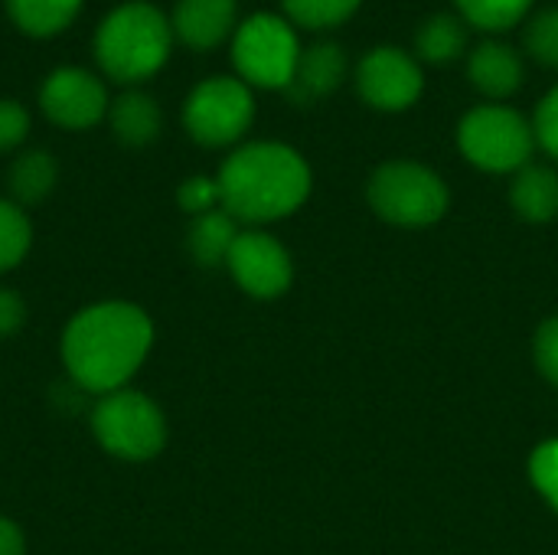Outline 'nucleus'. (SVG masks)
<instances>
[{"label": "nucleus", "instance_id": "obj_31", "mask_svg": "<svg viewBox=\"0 0 558 555\" xmlns=\"http://www.w3.org/2000/svg\"><path fill=\"white\" fill-rule=\"evenodd\" d=\"M0 555H26V540L20 527L7 517H0Z\"/></svg>", "mask_w": 558, "mask_h": 555}, {"label": "nucleus", "instance_id": "obj_3", "mask_svg": "<svg viewBox=\"0 0 558 555\" xmlns=\"http://www.w3.org/2000/svg\"><path fill=\"white\" fill-rule=\"evenodd\" d=\"M170 49V16L147 0L114 7L95 29V62L108 79L121 85L154 79L167 65Z\"/></svg>", "mask_w": 558, "mask_h": 555}, {"label": "nucleus", "instance_id": "obj_19", "mask_svg": "<svg viewBox=\"0 0 558 555\" xmlns=\"http://www.w3.org/2000/svg\"><path fill=\"white\" fill-rule=\"evenodd\" d=\"M235 239H239V229H235V219L226 209L203 213L190 226V252L206 268L229 262V252H232Z\"/></svg>", "mask_w": 558, "mask_h": 555}, {"label": "nucleus", "instance_id": "obj_6", "mask_svg": "<svg viewBox=\"0 0 558 555\" xmlns=\"http://www.w3.org/2000/svg\"><path fill=\"white\" fill-rule=\"evenodd\" d=\"M369 206L396 226H432L448 209L445 180L415 160H389L369 177Z\"/></svg>", "mask_w": 558, "mask_h": 555}, {"label": "nucleus", "instance_id": "obj_29", "mask_svg": "<svg viewBox=\"0 0 558 555\" xmlns=\"http://www.w3.org/2000/svg\"><path fill=\"white\" fill-rule=\"evenodd\" d=\"M536 363L546 373V379H553L558 386V317L543 324V330L536 337Z\"/></svg>", "mask_w": 558, "mask_h": 555}, {"label": "nucleus", "instance_id": "obj_15", "mask_svg": "<svg viewBox=\"0 0 558 555\" xmlns=\"http://www.w3.org/2000/svg\"><path fill=\"white\" fill-rule=\"evenodd\" d=\"M108 121L114 137L124 147H147L150 141H157L160 128H163V114L160 105L137 88L121 92L111 105H108Z\"/></svg>", "mask_w": 558, "mask_h": 555}, {"label": "nucleus", "instance_id": "obj_5", "mask_svg": "<svg viewBox=\"0 0 558 555\" xmlns=\"http://www.w3.org/2000/svg\"><path fill=\"white\" fill-rule=\"evenodd\" d=\"M301 56L298 26L284 13L258 10L245 16L232 36V65L252 88H288Z\"/></svg>", "mask_w": 558, "mask_h": 555}, {"label": "nucleus", "instance_id": "obj_2", "mask_svg": "<svg viewBox=\"0 0 558 555\" xmlns=\"http://www.w3.org/2000/svg\"><path fill=\"white\" fill-rule=\"evenodd\" d=\"M216 183L219 203L235 222H271L307 200L311 167L281 141H255L226 157Z\"/></svg>", "mask_w": 558, "mask_h": 555}, {"label": "nucleus", "instance_id": "obj_24", "mask_svg": "<svg viewBox=\"0 0 558 555\" xmlns=\"http://www.w3.org/2000/svg\"><path fill=\"white\" fill-rule=\"evenodd\" d=\"M33 242V226L23 213V206L0 200V272H10L20 265L29 252Z\"/></svg>", "mask_w": 558, "mask_h": 555}, {"label": "nucleus", "instance_id": "obj_1", "mask_svg": "<svg viewBox=\"0 0 558 555\" xmlns=\"http://www.w3.org/2000/svg\"><path fill=\"white\" fill-rule=\"evenodd\" d=\"M154 343L150 317L128 301L78 311L62 334V360L85 393H118L141 370Z\"/></svg>", "mask_w": 558, "mask_h": 555}, {"label": "nucleus", "instance_id": "obj_16", "mask_svg": "<svg viewBox=\"0 0 558 555\" xmlns=\"http://www.w3.org/2000/svg\"><path fill=\"white\" fill-rule=\"evenodd\" d=\"M468 23L454 10H438L425 16L415 29V59L425 65H448L468 52Z\"/></svg>", "mask_w": 558, "mask_h": 555}, {"label": "nucleus", "instance_id": "obj_21", "mask_svg": "<svg viewBox=\"0 0 558 555\" xmlns=\"http://www.w3.org/2000/svg\"><path fill=\"white\" fill-rule=\"evenodd\" d=\"M533 7L536 0H454V13L468 26L484 29L490 36L526 23L533 16Z\"/></svg>", "mask_w": 558, "mask_h": 555}, {"label": "nucleus", "instance_id": "obj_17", "mask_svg": "<svg viewBox=\"0 0 558 555\" xmlns=\"http://www.w3.org/2000/svg\"><path fill=\"white\" fill-rule=\"evenodd\" d=\"M513 209L530 222H549L558 216V173L543 164H526L517 170L510 186Z\"/></svg>", "mask_w": 558, "mask_h": 555}, {"label": "nucleus", "instance_id": "obj_4", "mask_svg": "<svg viewBox=\"0 0 558 555\" xmlns=\"http://www.w3.org/2000/svg\"><path fill=\"white\" fill-rule=\"evenodd\" d=\"M458 147L474 167L487 173L523 170L536 147L533 121H526V114L507 101H484L461 118Z\"/></svg>", "mask_w": 558, "mask_h": 555}, {"label": "nucleus", "instance_id": "obj_8", "mask_svg": "<svg viewBox=\"0 0 558 555\" xmlns=\"http://www.w3.org/2000/svg\"><path fill=\"white\" fill-rule=\"evenodd\" d=\"M255 121V95L242 79L213 75L193 85L183 105V128L203 147L235 144Z\"/></svg>", "mask_w": 558, "mask_h": 555}, {"label": "nucleus", "instance_id": "obj_11", "mask_svg": "<svg viewBox=\"0 0 558 555\" xmlns=\"http://www.w3.org/2000/svg\"><path fill=\"white\" fill-rule=\"evenodd\" d=\"M226 265L252 298H278L291 285V255L265 232H239Z\"/></svg>", "mask_w": 558, "mask_h": 555}, {"label": "nucleus", "instance_id": "obj_22", "mask_svg": "<svg viewBox=\"0 0 558 555\" xmlns=\"http://www.w3.org/2000/svg\"><path fill=\"white\" fill-rule=\"evenodd\" d=\"M363 0H281L284 16L301 29H333L356 16Z\"/></svg>", "mask_w": 558, "mask_h": 555}, {"label": "nucleus", "instance_id": "obj_9", "mask_svg": "<svg viewBox=\"0 0 558 555\" xmlns=\"http://www.w3.org/2000/svg\"><path fill=\"white\" fill-rule=\"evenodd\" d=\"M360 98L376 111H405L425 92L422 62L399 46H373L353 69Z\"/></svg>", "mask_w": 558, "mask_h": 555}, {"label": "nucleus", "instance_id": "obj_28", "mask_svg": "<svg viewBox=\"0 0 558 555\" xmlns=\"http://www.w3.org/2000/svg\"><path fill=\"white\" fill-rule=\"evenodd\" d=\"M29 134V111L20 101L0 98V154L13 150Z\"/></svg>", "mask_w": 558, "mask_h": 555}, {"label": "nucleus", "instance_id": "obj_7", "mask_svg": "<svg viewBox=\"0 0 558 555\" xmlns=\"http://www.w3.org/2000/svg\"><path fill=\"white\" fill-rule=\"evenodd\" d=\"M92 432L108 455L124 461L157 458L167 442L163 412L144 393L134 389L101 396L92 412Z\"/></svg>", "mask_w": 558, "mask_h": 555}, {"label": "nucleus", "instance_id": "obj_14", "mask_svg": "<svg viewBox=\"0 0 558 555\" xmlns=\"http://www.w3.org/2000/svg\"><path fill=\"white\" fill-rule=\"evenodd\" d=\"M468 79L471 85L490 98V101H507L510 95H517L526 82V62L523 52L517 46H510L507 39H481L477 46H471L468 52Z\"/></svg>", "mask_w": 558, "mask_h": 555}, {"label": "nucleus", "instance_id": "obj_23", "mask_svg": "<svg viewBox=\"0 0 558 555\" xmlns=\"http://www.w3.org/2000/svg\"><path fill=\"white\" fill-rule=\"evenodd\" d=\"M523 49L543 69L558 72V7L536 10L523 26Z\"/></svg>", "mask_w": 558, "mask_h": 555}, {"label": "nucleus", "instance_id": "obj_12", "mask_svg": "<svg viewBox=\"0 0 558 555\" xmlns=\"http://www.w3.org/2000/svg\"><path fill=\"white\" fill-rule=\"evenodd\" d=\"M350 75V59L340 43L333 39H317L311 46H301L298 69L284 88V95L294 105H317L330 98Z\"/></svg>", "mask_w": 558, "mask_h": 555}, {"label": "nucleus", "instance_id": "obj_26", "mask_svg": "<svg viewBox=\"0 0 558 555\" xmlns=\"http://www.w3.org/2000/svg\"><path fill=\"white\" fill-rule=\"evenodd\" d=\"M533 134H536V144L558 160V85H553L536 105Z\"/></svg>", "mask_w": 558, "mask_h": 555}, {"label": "nucleus", "instance_id": "obj_18", "mask_svg": "<svg viewBox=\"0 0 558 555\" xmlns=\"http://www.w3.org/2000/svg\"><path fill=\"white\" fill-rule=\"evenodd\" d=\"M56 177H59V167H56V157L46 154V150H23L13 164H10V193L16 200V206H33V203H43L52 186H56Z\"/></svg>", "mask_w": 558, "mask_h": 555}, {"label": "nucleus", "instance_id": "obj_20", "mask_svg": "<svg viewBox=\"0 0 558 555\" xmlns=\"http://www.w3.org/2000/svg\"><path fill=\"white\" fill-rule=\"evenodd\" d=\"M10 20L29 36L62 33L82 10L85 0H3Z\"/></svg>", "mask_w": 558, "mask_h": 555}, {"label": "nucleus", "instance_id": "obj_13", "mask_svg": "<svg viewBox=\"0 0 558 555\" xmlns=\"http://www.w3.org/2000/svg\"><path fill=\"white\" fill-rule=\"evenodd\" d=\"M173 39L193 52L222 46L239 29V0H177L170 13Z\"/></svg>", "mask_w": 558, "mask_h": 555}, {"label": "nucleus", "instance_id": "obj_25", "mask_svg": "<svg viewBox=\"0 0 558 555\" xmlns=\"http://www.w3.org/2000/svg\"><path fill=\"white\" fill-rule=\"evenodd\" d=\"M177 203H180L186 213H193V216L213 213L216 206H222V203H219V183L209 180V177H190V180L180 183Z\"/></svg>", "mask_w": 558, "mask_h": 555}, {"label": "nucleus", "instance_id": "obj_27", "mask_svg": "<svg viewBox=\"0 0 558 555\" xmlns=\"http://www.w3.org/2000/svg\"><path fill=\"white\" fill-rule=\"evenodd\" d=\"M530 474H533V484L549 497V504L558 510V442H546L536 448V455L530 461Z\"/></svg>", "mask_w": 558, "mask_h": 555}, {"label": "nucleus", "instance_id": "obj_30", "mask_svg": "<svg viewBox=\"0 0 558 555\" xmlns=\"http://www.w3.org/2000/svg\"><path fill=\"white\" fill-rule=\"evenodd\" d=\"M26 321V304L16 291L0 288V337H10L23 327Z\"/></svg>", "mask_w": 558, "mask_h": 555}, {"label": "nucleus", "instance_id": "obj_10", "mask_svg": "<svg viewBox=\"0 0 558 555\" xmlns=\"http://www.w3.org/2000/svg\"><path fill=\"white\" fill-rule=\"evenodd\" d=\"M39 108L52 124L85 131L108 114V92L95 72L78 65H59L39 85Z\"/></svg>", "mask_w": 558, "mask_h": 555}]
</instances>
